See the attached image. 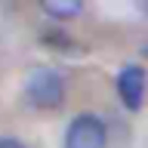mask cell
<instances>
[{"label":"cell","mask_w":148,"mask_h":148,"mask_svg":"<svg viewBox=\"0 0 148 148\" xmlns=\"http://www.w3.org/2000/svg\"><path fill=\"white\" fill-rule=\"evenodd\" d=\"M25 96L34 108H46L53 111L62 105L65 99V80L62 74L53 71V68H34L25 80Z\"/></svg>","instance_id":"obj_1"},{"label":"cell","mask_w":148,"mask_h":148,"mask_svg":"<svg viewBox=\"0 0 148 148\" xmlns=\"http://www.w3.org/2000/svg\"><path fill=\"white\" fill-rule=\"evenodd\" d=\"M108 130L96 114H77L65 130V148H105Z\"/></svg>","instance_id":"obj_2"},{"label":"cell","mask_w":148,"mask_h":148,"mask_svg":"<svg viewBox=\"0 0 148 148\" xmlns=\"http://www.w3.org/2000/svg\"><path fill=\"white\" fill-rule=\"evenodd\" d=\"M117 92L130 111H139L142 108V96H145V71L139 65H127L117 74Z\"/></svg>","instance_id":"obj_3"},{"label":"cell","mask_w":148,"mask_h":148,"mask_svg":"<svg viewBox=\"0 0 148 148\" xmlns=\"http://www.w3.org/2000/svg\"><path fill=\"white\" fill-rule=\"evenodd\" d=\"M80 0H43V12L53 18H71L80 12Z\"/></svg>","instance_id":"obj_4"},{"label":"cell","mask_w":148,"mask_h":148,"mask_svg":"<svg viewBox=\"0 0 148 148\" xmlns=\"http://www.w3.org/2000/svg\"><path fill=\"white\" fill-rule=\"evenodd\" d=\"M43 40H46V43H53L59 53H74V49H71L74 40H71V37H65V34H59V31H56V34H46Z\"/></svg>","instance_id":"obj_5"},{"label":"cell","mask_w":148,"mask_h":148,"mask_svg":"<svg viewBox=\"0 0 148 148\" xmlns=\"http://www.w3.org/2000/svg\"><path fill=\"white\" fill-rule=\"evenodd\" d=\"M0 148H25L18 139H0Z\"/></svg>","instance_id":"obj_6"},{"label":"cell","mask_w":148,"mask_h":148,"mask_svg":"<svg viewBox=\"0 0 148 148\" xmlns=\"http://www.w3.org/2000/svg\"><path fill=\"white\" fill-rule=\"evenodd\" d=\"M136 9H139V12H148V0H139V3H136Z\"/></svg>","instance_id":"obj_7"}]
</instances>
